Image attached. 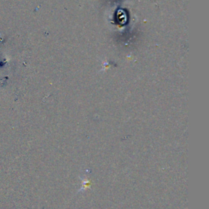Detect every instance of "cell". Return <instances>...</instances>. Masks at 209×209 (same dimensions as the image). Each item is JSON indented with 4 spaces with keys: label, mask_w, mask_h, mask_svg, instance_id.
I'll list each match as a JSON object with an SVG mask.
<instances>
[{
    "label": "cell",
    "mask_w": 209,
    "mask_h": 209,
    "mask_svg": "<svg viewBox=\"0 0 209 209\" xmlns=\"http://www.w3.org/2000/svg\"><path fill=\"white\" fill-rule=\"evenodd\" d=\"M82 180H83V187L81 188V190H86L88 188H90L92 186V182H91L89 180H87V179H83L82 178Z\"/></svg>",
    "instance_id": "6da1fadb"
}]
</instances>
